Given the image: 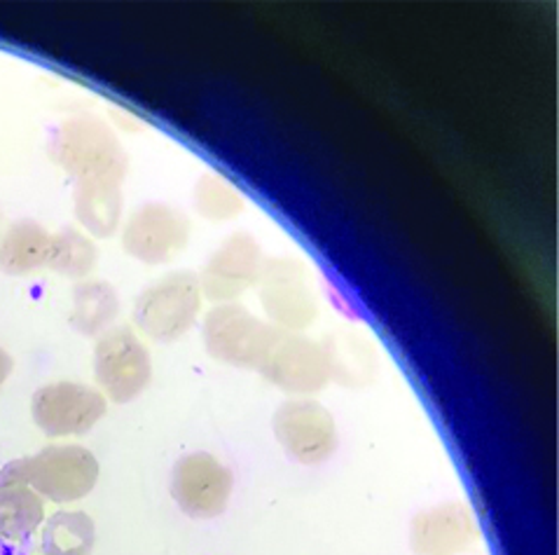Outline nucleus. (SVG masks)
Listing matches in <instances>:
<instances>
[{
	"label": "nucleus",
	"mask_w": 559,
	"mask_h": 555,
	"mask_svg": "<svg viewBox=\"0 0 559 555\" xmlns=\"http://www.w3.org/2000/svg\"><path fill=\"white\" fill-rule=\"evenodd\" d=\"M49 157L75 184L124 181L129 157L112 129L94 116H75L59 125L49 139Z\"/></svg>",
	"instance_id": "nucleus-1"
},
{
	"label": "nucleus",
	"mask_w": 559,
	"mask_h": 555,
	"mask_svg": "<svg viewBox=\"0 0 559 555\" xmlns=\"http://www.w3.org/2000/svg\"><path fill=\"white\" fill-rule=\"evenodd\" d=\"M278 335L282 331L239 303L213 305L202 321V340L209 356L237 368L260 370Z\"/></svg>",
	"instance_id": "nucleus-2"
},
{
	"label": "nucleus",
	"mask_w": 559,
	"mask_h": 555,
	"mask_svg": "<svg viewBox=\"0 0 559 555\" xmlns=\"http://www.w3.org/2000/svg\"><path fill=\"white\" fill-rule=\"evenodd\" d=\"M204 296L194 272H171L141 291L134 305L136 329L157 342H176L202 315Z\"/></svg>",
	"instance_id": "nucleus-3"
},
{
	"label": "nucleus",
	"mask_w": 559,
	"mask_h": 555,
	"mask_svg": "<svg viewBox=\"0 0 559 555\" xmlns=\"http://www.w3.org/2000/svg\"><path fill=\"white\" fill-rule=\"evenodd\" d=\"M22 467L33 493L55 504L85 499L102 473L96 454L75 444L47 446L36 454L22 457Z\"/></svg>",
	"instance_id": "nucleus-4"
},
{
	"label": "nucleus",
	"mask_w": 559,
	"mask_h": 555,
	"mask_svg": "<svg viewBox=\"0 0 559 555\" xmlns=\"http://www.w3.org/2000/svg\"><path fill=\"white\" fill-rule=\"evenodd\" d=\"M255 291L272 326L282 333H300L319 317V300L311 291L305 265L298 260H265Z\"/></svg>",
	"instance_id": "nucleus-5"
},
{
	"label": "nucleus",
	"mask_w": 559,
	"mask_h": 555,
	"mask_svg": "<svg viewBox=\"0 0 559 555\" xmlns=\"http://www.w3.org/2000/svg\"><path fill=\"white\" fill-rule=\"evenodd\" d=\"M94 375L112 403L134 401L153 380L151 352L129 326H112L96 340Z\"/></svg>",
	"instance_id": "nucleus-6"
},
{
	"label": "nucleus",
	"mask_w": 559,
	"mask_h": 555,
	"mask_svg": "<svg viewBox=\"0 0 559 555\" xmlns=\"http://www.w3.org/2000/svg\"><path fill=\"white\" fill-rule=\"evenodd\" d=\"M108 411L104 391L80 382H52L31 397V415L47 438L92 432Z\"/></svg>",
	"instance_id": "nucleus-7"
},
{
	"label": "nucleus",
	"mask_w": 559,
	"mask_h": 555,
	"mask_svg": "<svg viewBox=\"0 0 559 555\" xmlns=\"http://www.w3.org/2000/svg\"><path fill=\"white\" fill-rule=\"evenodd\" d=\"M192 225L183 211L162 202L139 206L122 227L124 251L145 265H167L188 247Z\"/></svg>",
	"instance_id": "nucleus-8"
},
{
	"label": "nucleus",
	"mask_w": 559,
	"mask_h": 555,
	"mask_svg": "<svg viewBox=\"0 0 559 555\" xmlns=\"http://www.w3.org/2000/svg\"><path fill=\"white\" fill-rule=\"evenodd\" d=\"M274 436L293 462L323 464L337 450L333 415L311 399H290L274 413Z\"/></svg>",
	"instance_id": "nucleus-9"
},
{
	"label": "nucleus",
	"mask_w": 559,
	"mask_h": 555,
	"mask_svg": "<svg viewBox=\"0 0 559 555\" xmlns=\"http://www.w3.org/2000/svg\"><path fill=\"white\" fill-rule=\"evenodd\" d=\"M233 471L209 452L180 457L171 471V497L190 518L206 520L221 516L233 497Z\"/></svg>",
	"instance_id": "nucleus-10"
},
{
	"label": "nucleus",
	"mask_w": 559,
	"mask_h": 555,
	"mask_svg": "<svg viewBox=\"0 0 559 555\" xmlns=\"http://www.w3.org/2000/svg\"><path fill=\"white\" fill-rule=\"evenodd\" d=\"M262 265H265V256L253 235H229L213 251L200 274L202 296L213 305L237 303L246 291L255 288Z\"/></svg>",
	"instance_id": "nucleus-11"
},
{
	"label": "nucleus",
	"mask_w": 559,
	"mask_h": 555,
	"mask_svg": "<svg viewBox=\"0 0 559 555\" xmlns=\"http://www.w3.org/2000/svg\"><path fill=\"white\" fill-rule=\"evenodd\" d=\"M265 378L288 394H317L333 380L323 345L300 333H282L260 366Z\"/></svg>",
	"instance_id": "nucleus-12"
},
{
	"label": "nucleus",
	"mask_w": 559,
	"mask_h": 555,
	"mask_svg": "<svg viewBox=\"0 0 559 555\" xmlns=\"http://www.w3.org/2000/svg\"><path fill=\"white\" fill-rule=\"evenodd\" d=\"M478 539V526L462 501L424 509L409 526V546L417 555H459Z\"/></svg>",
	"instance_id": "nucleus-13"
},
{
	"label": "nucleus",
	"mask_w": 559,
	"mask_h": 555,
	"mask_svg": "<svg viewBox=\"0 0 559 555\" xmlns=\"http://www.w3.org/2000/svg\"><path fill=\"white\" fill-rule=\"evenodd\" d=\"M45 522V499L24 479L22 460L0 469V542L22 544Z\"/></svg>",
	"instance_id": "nucleus-14"
},
{
	"label": "nucleus",
	"mask_w": 559,
	"mask_h": 555,
	"mask_svg": "<svg viewBox=\"0 0 559 555\" xmlns=\"http://www.w3.org/2000/svg\"><path fill=\"white\" fill-rule=\"evenodd\" d=\"M122 184L112 178H102V181H85L75 184L73 206L75 219L85 227L87 235L96 239H106L118 233L122 223Z\"/></svg>",
	"instance_id": "nucleus-15"
},
{
	"label": "nucleus",
	"mask_w": 559,
	"mask_h": 555,
	"mask_svg": "<svg viewBox=\"0 0 559 555\" xmlns=\"http://www.w3.org/2000/svg\"><path fill=\"white\" fill-rule=\"evenodd\" d=\"M52 233L36 221H16L0 239V270L12 276H26L47 268Z\"/></svg>",
	"instance_id": "nucleus-16"
},
{
	"label": "nucleus",
	"mask_w": 559,
	"mask_h": 555,
	"mask_svg": "<svg viewBox=\"0 0 559 555\" xmlns=\"http://www.w3.org/2000/svg\"><path fill=\"white\" fill-rule=\"evenodd\" d=\"M120 315V296L112 284L102 280H82L73 288L71 323L87 338H102Z\"/></svg>",
	"instance_id": "nucleus-17"
},
{
	"label": "nucleus",
	"mask_w": 559,
	"mask_h": 555,
	"mask_svg": "<svg viewBox=\"0 0 559 555\" xmlns=\"http://www.w3.org/2000/svg\"><path fill=\"white\" fill-rule=\"evenodd\" d=\"M96 263L98 249L90 235L75 231V227H61L59 233H52L47 270L69 276V280H87Z\"/></svg>",
	"instance_id": "nucleus-18"
},
{
	"label": "nucleus",
	"mask_w": 559,
	"mask_h": 555,
	"mask_svg": "<svg viewBox=\"0 0 559 555\" xmlns=\"http://www.w3.org/2000/svg\"><path fill=\"white\" fill-rule=\"evenodd\" d=\"M96 528L82 511H61L45 522L43 551L45 555H90Z\"/></svg>",
	"instance_id": "nucleus-19"
},
{
	"label": "nucleus",
	"mask_w": 559,
	"mask_h": 555,
	"mask_svg": "<svg viewBox=\"0 0 559 555\" xmlns=\"http://www.w3.org/2000/svg\"><path fill=\"white\" fill-rule=\"evenodd\" d=\"M323 350L331 362L333 378H340L347 387L366 385L372 378L374 356L368 342L354 335H335Z\"/></svg>",
	"instance_id": "nucleus-20"
},
{
	"label": "nucleus",
	"mask_w": 559,
	"mask_h": 555,
	"mask_svg": "<svg viewBox=\"0 0 559 555\" xmlns=\"http://www.w3.org/2000/svg\"><path fill=\"white\" fill-rule=\"evenodd\" d=\"M194 209L206 221L223 223L237 219L246 209L243 194L218 174H204L194 186Z\"/></svg>",
	"instance_id": "nucleus-21"
},
{
	"label": "nucleus",
	"mask_w": 559,
	"mask_h": 555,
	"mask_svg": "<svg viewBox=\"0 0 559 555\" xmlns=\"http://www.w3.org/2000/svg\"><path fill=\"white\" fill-rule=\"evenodd\" d=\"M12 368H14L12 356L5 352V347H3V345H0V389H3V385L8 382Z\"/></svg>",
	"instance_id": "nucleus-22"
}]
</instances>
